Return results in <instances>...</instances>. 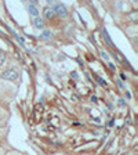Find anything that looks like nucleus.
Listing matches in <instances>:
<instances>
[{
  "mask_svg": "<svg viewBox=\"0 0 138 155\" xmlns=\"http://www.w3.org/2000/svg\"><path fill=\"white\" fill-rule=\"evenodd\" d=\"M50 7L54 10L55 15H58L59 18L62 19H66L69 17V11H68L66 6L64 3H50Z\"/></svg>",
  "mask_w": 138,
  "mask_h": 155,
  "instance_id": "obj_1",
  "label": "nucleus"
},
{
  "mask_svg": "<svg viewBox=\"0 0 138 155\" xmlns=\"http://www.w3.org/2000/svg\"><path fill=\"white\" fill-rule=\"evenodd\" d=\"M2 78H3L4 81L15 82L17 79L19 78V75H18V72H17L15 69H13V68H8V69H6V71L2 72Z\"/></svg>",
  "mask_w": 138,
  "mask_h": 155,
  "instance_id": "obj_2",
  "label": "nucleus"
},
{
  "mask_svg": "<svg viewBox=\"0 0 138 155\" xmlns=\"http://www.w3.org/2000/svg\"><path fill=\"white\" fill-rule=\"evenodd\" d=\"M39 40H42V42H46V43H50L54 40V33L50 32V31H44L42 35L39 36Z\"/></svg>",
  "mask_w": 138,
  "mask_h": 155,
  "instance_id": "obj_3",
  "label": "nucleus"
},
{
  "mask_svg": "<svg viewBox=\"0 0 138 155\" xmlns=\"http://www.w3.org/2000/svg\"><path fill=\"white\" fill-rule=\"evenodd\" d=\"M43 17H44L46 19H54L57 15H55L54 10H53L50 6H47V7H44V10H43Z\"/></svg>",
  "mask_w": 138,
  "mask_h": 155,
  "instance_id": "obj_4",
  "label": "nucleus"
},
{
  "mask_svg": "<svg viewBox=\"0 0 138 155\" xmlns=\"http://www.w3.org/2000/svg\"><path fill=\"white\" fill-rule=\"evenodd\" d=\"M28 13L33 18H36V17H39V7L36 4H28Z\"/></svg>",
  "mask_w": 138,
  "mask_h": 155,
  "instance_id": "obj_5",
  "label": "nucleus"
},
{
  "mask_svg": "<svg viewBox=\"0 0 138 155\" xmlns=\"http://www.w3.org/2000/svg\"><path fill=\"white\" fill-rule=\"evenodd\" d=\"M33 25L37 29H44V26H46L44 19L40 18V17H36V18H33Z\"/></svg>",
  "mask_w": 138,
  "mask_h": 155,
  "instance_id": "obj_6",
  "label": "nucleus"
},
{
  "mask_svg": "<svg viewBox=\"0 0 138 155\" xmlns=\"http://www.w3.org/2000/svg\"><path fill=\"white\" fill-rule=\"evenodd\" d=\"M102 38H104V40H106V43H108L109 47H113V43H112V40L109 39V36H108V32H106V31H102Z\"/></svg>",
  "mask_w": 138,
  "mask_h": 155,
  "instance_id": "obj_7",
  "label": "nucleus"
},
{
  "mask_svg": "<svg viewBox=\"0 0 138 155\" xmlns=\"http://www.w3.org/2000/svg\"><path fill=\"white\" fill-rule=\"evenodd\" d=\"M4 62H6V53L0 50V67H2Z\"/></svg>",
  "mask_w": 138,
  "mask_h": 155,
  "instance_id": "obj_8",
  "label": "nucleus"
},
{
  "mask_svg": "<svg viewBox=\"0 0 138 155\" xmlns=\"http://www.w3.org/2000/svg\"><path fill=\"white\" fill-rule=\"evenodd\" d=\"M95 81L98 82V83H100L102 87H106V86H108V83H106V82L104 81V79H101V78H95Z\"/></svg>",
  "mask_w": 138,
  "mask_h": 155,
  "instance_id": "obj_9",
  "label": "nucleus"
},
{
  "mask_svg": "<svg viewBox=\"0 0 138 155\" xmlns=\"http://www.w3.org/2000/svg\"><path fill=\"white\" fill-rule=\"evenodd\" d=\"M101 55H102V58H105V60H108V58H109V57H108V54H106L105 51H101Z\"/></svg>",
  "mask_w": 138,
  "mask_h": 155,
  "instance_id": "obj_10",
  "label": "nucleus"
},
{
  "mask_svg": "<svg viewBox=\"0 0 138 155\" xmlns=\"http://www.w3.org/2000/svg\"><path fill=\"white\" fill-rule=\"evenodd\" d=\"M71 98H72V100H73V101H79V97H77L76 94H72V97H71Z\"/></svg>",
  "mask_w": 138,
  "mask_h": 155,
  "instance_id": "obj_11",
  "label": "nucleus"
},
{
  "mask_svg": "<svg viewBox=\"0 0 138 155\" xmlns=\"http://www.w3.org/2000/svg\"><path fill=\"white\" fill-rule=\"evenodd\" d=\"M71 76H72V78H75V79H77V74H76V72H72Z\"/></svg>",
  "mask_w": 138,
  "mask_h": 155,
  "instance_id": "obj_12",
  "label": "nucleus"
},
{
  "mask_svg": "<svg viewBox=\"0 0 138 155\" xmlns=\"http://www.w3.org/2000/svg\"><path fill=\"white\" fill-rule=\"evenodd\" d=\"M119 105L124 107V105H126V104H124V100H119Z\"/></svg>",
  "mask_w": 138,
  "mask_h": 155,
  "instance_id": "obj_13",
  "label": "nucleus"
},
{
  "mask_svg": "<svg viewBox=\"0 0 138 155\" xmlns=\"http://www.w3.org/2000/svg\"><path fill=\"white\" fill-rule=\"evenodd\" d=\"M91 101H93V103H95V101H97V97L93 96V97H91Z\"/></svg>",
  "mask_w": 138,
  "mask_h": 155,
  "instance_id": "obj_14",
  "label": "nucleus"
}]
</instances>
